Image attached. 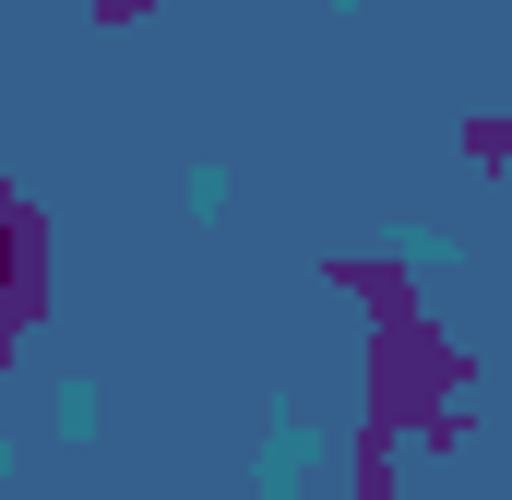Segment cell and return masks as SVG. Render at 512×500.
I'll use <instances>...</instances> for the list:
<instances>
[{
  "mask_svg": "<svg viewBox=\"0 0 512 500\" xmlns=\"http://www.w3.org/2000/svg\"><path fill=\"white\" fill-rule=\"evenodd\" d=\"M0 274H48V227H36L12 191H0Z\"/></svg>",
  "mask_w": 512,
  "mask_h": 500,
  "instance_id": "obj_1",
  "label": "cell"
},
{
  "mask_svg": "<svg viewBox=\"0 0 512 500\" xmlns=\"http://www.w3.org/2000/svg\"><path fill=\"white\" fill-rule=\"evenodd\" d=\"M465 143H477V167H512V120H477Z\"/></svg>",
  "mask_w": 512,
  "mask_h": 500,
  "instance_id": "obj_2",
  "label": "cell"
}]
</instances>
